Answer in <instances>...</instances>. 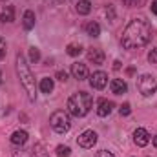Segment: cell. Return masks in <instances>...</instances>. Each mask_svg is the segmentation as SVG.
Instances as JSON below:
<instances>
[{
	"label": "cell",
	"mask_w": 157,
	"mask_h": 157,
	"mask_svg": "<svg viewBox=\"0 0 157 157\" xmlns=\"http://www.w3.org/2000/svg\"><path fill=\"white\" fill-rule=\"evenodd\" d=\"M150 7H152V13H154V15H157V0H154V2H152V6H150Z\"/></svg>",
	"instance_id": "29"
},
{
	"label": "cell",
	"mask_w": 157,
	"mask_h": 157,
	"mask_svg": "<svg viewBox=\"0 0 157 157\" xmlns=\"http://www.w3.org/2000/svg\"><path fill=\"white\" fill-rule=\"evenodd\" d=\"M128 7H139V6H143L144 4V0H122Z\"/></svg>",
	"instance_id": "23"
},
{
	"label": "cell",
	"mask_w": 157,
	"mask_h": 157,
	"mask_svg": "<svg viewBox=\"0 0 157 157\" xmlns=\"http://www.w3.org/2000/svg\"><path fill=\"white\" fill-rule=\"evenodd\" d=\"M150 39H152V26L148 24V20L139 17V18H132L130 24L124 28L121 42L126 49H135L146 46Z\"/></svg>",
	"instance_id": "1"
},
{
	"label": "cell",
	"mask_w": 157,
	"mask_h": 157,
	"mask_svg": "<svg viewBox=\"0 0 157 157\" xmlns=\"http://www.w3.org/2000/svg\"><path fill=\"white\" fill-rule=\"evenodd\" d=\"M154 146H155V148H157V135H155V137H154Z\"/></svg>",
	"instance_id": "32"
},
{
	"label": "cell",
	"mask_w": 157,
	"mask_h": 157,
	"mask_svg": "<svg viewBox=\"0 0 157 157\" xmlns=\"http://www.w3.org/2000/svg\"><path fill=\"white\" fill-rule=\"evenodd\" d=\"M0 20L2 22H13L15 20V7L13 6H6L0 13Z\"/></svg>",
	"instance_id": "15"
},
{
	"label": "cell",
	"mask_w": 157,
	"mask_h": 157,
	"mask_svg": "<svg viewBox=\"0 0 157 157\" xmlns=\"http://www.w3.org/2000/svg\"><path fill=\"white\" fill-rule=\"evenodd\" d=\"M71 75L77 78V80H84V78H88V68H86V64L73 62V64H71Z\"/></svg>",
	"instance_id": "11"
},
{
	"label": "cell",
	"mask_w": 157,
	"mask_h": 157,
	"mask_svg": "<svg viewBox=\"0 0 157 157\" xmlns=\"http://www.w3.org/2000/svg\"><path fill=\"white\" fill-rule=\"evenodd\" d=\"M48 2H53V4H64V2H70V0H48Z\"/></svg>",
	"instance_id": "30"
},
{
	"label": "cell",
	"mask_w": 157,
	"mask_h": 157,
	"mask_svg": "<svg viewBox=\"0 0 157 157\" xmlns=\"http://www.w3.org/2000/svg\"><path fill=\"white\" fill-rule=\"evenodd\" d=\"M75 11L78 15H88L91 11V2L90 0H78L77 6H75Z\"/></svg>",
	"instance_id": "16"
},
{
	"label": "cell",
	"mask_w": 157,
	"mask_h": 157,
	"mask_svg": "<svg viewBox=\"0 0 157 157\" xmlns=\"http://www.w3.org/2000/svg\"><path fill=\"white\" fill-rule=\"evenodd\" d=\"M95 157H115L112 152H108V150H99L97 154H95Z\"/></svg>",
	"instance_id": "27"
},
{
	"label": "cell",
	"mask_w": 157,
	"mask_h": 157,
	"mask_svg": "<svg viewBox=\"0 0 157 157\" xmlns=\"http://www.w3.org/2000/svg\"><path fill=\"white\" fill-rule=\"evenodd\" d=\"M0 82H2V73H0Z\"/></svg>",
	"instance_id": "33"
},
{
	"label": "cell",
	"mask_w": 157,
	"mask_h": 157,
	"mask_svg": "<svg viewBox=\"0 0 157 157\" xmlns=\"http://www.w3.org/2000/svg\"><path fill=\"white\" fill-rule=\"evenodd\" d=\"M33 152H35V157H48V154H46V150H44L42 144H35Z\"/></svg>",
	"instance_id": "22"
},
{
	"label": "cell",
	"mask_w": 157,
	"mask_h": 157,
	"mask_svg": "<svg viewBox=\"0 0 157 157\" xmlns=\"http://www.w3.org/2000/svg\"><path fill=\"white\" fill-rule=\"evenodd\" d=\"M70 154H71L70 146H64V144H59L57 146V155L59 157H70Z\"/></svg>",
	"instance_id": "20"
},
{
	"label": "cell",
	"mask_w": 157,
	"mask_h": 157,
	"mask_svg": "<svg viewBox=\"0 0 157 157\" xmlns=\"http://www.w3.org/2000/svg\"><path fill=\"white\" fill-rule=\"evenodd\" d=\"M91 104H93V99H91L90 93L77 91L68 99V113H71L75 117H84V115L90 113Z\"/></svg>",
	"instance_id": "3"
},
{
	"label": "cell",
	"mask_w": 157,
	"mask_h": 157,
	"mask_svg": "<svg viewBox=\"0 0 157 157\" xmlns=\"http://www.w3.org/2000/svg\"><path fill=\"white\" fill-rule=\"evenodd\" d=\"M148 60H150V64H157V49H152L148 53Z\"/></svg>",
	"instance_id": "25"
},
{
	"label": "cell",
	"mask_w": 157,
	"mask_h": 157,
	"mask_svg": "<svg viewBox=\"0 0 157 157\" xmlns=\"http://www.w3.org/2000/svg\"><path fill=\"white\" fill-rule=\"evenodd\" d=\"M95 143H97V133H95L93 130H86V132H82V133L77 137V144L80 146V148H84V150L93 148Z\"/></svg>",
	"instance_id": "6"
},
{
	"label": "cell",
	"mask_w": 157,
	"mask_h": 157,
	"mask_svg": "<svg viewBox=\"0 0 157 157\" xmlns=\"http://www.w3.org/2000/svg\"><path fill=\"white\" fill-rule=\"evenodd\" d=\"M40 91L49 95V93L53 91V78H49V77L42 78V80H40Z\"/></svg>",
	"instance_id": "18"
},
{
	"label": "cell",
	"mask_w": 157,
	"mask_h": 157,
	"mask_svg": "<svg viewBox=\"0 0 157 157\" xmlns=\"http://www.w3.org/2000/svg\"><path fill=\"white\" fill-rule=\"evenodd\" d=\"M133 141H135L137 146H146V144L150 143V133H148L144 128H137V130L133 132Z\"/></svg>",
	"instance_id": "10"
},
{
	"label": "cell",
	"mask_w": 157,
	"mask_h": 157,
	"mask_svg": "<svg viewBox=\"0 0 157 157\" xmlns=\"http://www.w3.org/2000/svg\"><path fill=\"white\" fill-rule=\"evenodd\" d=\"M137 88H139L141 95L150 97V95H154L157 91V82L152 75H143V77H139V80H137Z\"/></svg>",
	"instance_id": "5"
},
{
	"label": "cell",
	"mask_w": 157,
	"mask_h": 157,
	"mask_svg": "<svg viewBox=\"0 0 157 157\" xmlns=\"http://www.w3.org/2000/svg\"><path fill=\"white\" fill-rule=\"evenodd\" d=\"M119 112H121V115H122V117L130 115V112H132V110H130V104H128V102H124V104L121 106V110H119Z\"/></svg>",
	"instance_id": "24"
},
{
	"label": "cell",
	"mask_w": 157,
	"mask_h": 157,
	"mask_svg": "<svg viewBox=\"0 0 157 157\" xmlns=\"http://www.w3.org/2000/svg\"><path fill=\"white\" fill-rule=\"evenodd\" d=\"M26 141H28V132H24V130H17V132L11 133V143H13L15 146H24Z\"/></svg>",
	"instance_id": "13"
},
{
	"label": "cell",
	"mask_w": 157,
	"mask_h": 157,
	"mask_svg": "<svg viewBox=\"0 0 157 157\" xmlns=\"http://www.w3.org/2000/svg\"><path fill=\"white\" fill-rule=\"evenodd\" d=\"M29 59H31V62H39L40 60V51L37 48H29Z\"/></svg>",
	"instance_id": "21"
},
{
	"label": "cell",
	"mask_w": 157,
	"mask_h": 157,
	"mask_svg": "<svg viewBox=\"0 0 157 157\" xmlns=\"http://www.w3.org/2000/svg\"><path fill=\"white\" fill-rule=\"evenodd\" d=\"M57 78L62 80V82H66V80H68V73H66V71H57Z\"/></svg>",
	"instance_id": "28"
},
{
	"label": "cell",
	"mask_w": 157,
	"mask_h": 157,
	"mask_svg": "<svg viewBox=\"0 0 157 157\" xmlns=\"http://www.w3.org/2000/svg\"><path fill=\"white\" fill-rule=\"evenodd\" d=\"M113 68H115V70H119V68H121V62H119V60H115V62H113Z\"/></svg>",
	"instance_id": "31"
},
{
	"label": "cell",
	"mask_w": 157,
	"mask_h": 157,
	"mask_svg": "<svg viewBox=\"0 0 157 157\" xmlns=\"http://www.w3.org/2000/svg\"><path fill=\"white\" fill-rule=\"evenodd\" d=\"M84 29H86V35H90V37H93V39L101 35V26H99L97 22H88Z\"/></svg>",
	"instance_id": "17"
},
{
	"label": "cell",
	"mask_w": 157,
	"mask_h": 157,
	"mask_svg": "<svg viewBox=\"0 0 157 157\" xmlns=\"http://www.w3.org/2000/svg\"><path fill=\"white\" fill-rule=\"evenodd\" d=\"M86 57H88V60L93 62V64H102L104 59H106V55H104V51H102L101 48H90L88 53H86Z\"/></svg>",
	"instance_id": "9"
},
{
	"label": "cell",
	"mask_w": 157,
	"mask_h": 157,
	"mask_svg": "<svg viewBox=\"0 0 157 157\" xmlns=\"http://www.w3.org/2000/svg\"><path fill=\"white\" fill-rule=\"evenodd\" d=\"M22 26H24L26 31H29V29L35 28V13H33V11L28 9V11L24 13V17H22Z\"/></svg>",
	"instance_id": "14"
},
{
	"label": "cell",
	"mask_w": 157,
	"mask_h": 157,
	"mask_svg": "<svg viewBox=\"0 0 157 157\" xmlns=\"http://www.w3.org/2000/svg\"><path fill=\"white\" fill-rule=\"evenodd\" d=\"M49 124H51V128H53L57 133H66V132L71 128L70 113L64 112V110H57V112H53L51 117H49Z\"/></svg>",
	"instance_id": "4"
},
{
	"label": "cell",
	"mask_w": 157,
	"mask_h": 157,
	"mask_svg": "<svg viewBox=\"0 0 157 157\" xmlns=\"http://www.w3.org/2000/svg\"><path fill=\"white\" fill-rule=\"evenodd\" d=\"M17 73H18L20 84L24 86L29 101L35 102V99H37V84H35V77H33V73H31V70H29V66H28L22 53L17 55Z\"/></svg>",
	"instance_id": "2"
},
{
	"label": "cell",
	"mask_w": 157,
	"mask_h": 157,
	"mask_svg": "<svg viewBox=\"0 0 157 157\" xmlns=\"http://www.w3.org/2000/svg\"><path fill=\"white\" fill-rule=\"evenodd\" d=\"M110 88H112V93H115V95H122V93L128 91V84L122 78H113L110 82Z\"/></svg>",
	"instance_id": "12"
},
{
	"label": "cell",
	"mask_w": 157,
	"mask_h": 157,
	"mask_svg": "<svg viewBox=\"0 0 157 157\" xmlns=\"http://www.w3.org/2000/svg\"><path fill=\"white\" fill-rule=\"evenodd\" d=\"M90 84H91L93 90H104L106 84H108V75L104 71H95L90 77Z\"/></svg>",
	"instance_id": "7"
},
{
	"label": "cell",
	"mask_w": 157,
	"mask_h": 157,
	"mask_svg": "<svg viewBox=\"0 0 157 157\" xmlns=\"http://www.w3.org/2000/svg\"><path fill=\"white\" fill-rule=\"evenodd\" d=\"M6 57V40L0 37V60Z\"/></svg>",
	"instance_id": "26"
},
{
	"label": "cell",
	"mask_w": 157,
	"mask_h": 157,
	"mask_svg": "<svg viewBox=\"0 0 157 157\" xmlns=\"http://www.w3.org/2000/svg\"><path fill=\"white\" fill-rule=\"evenodd\" d=\"M66 53H68L70 57H78V55L82 53V46H80V44H68Z\"/></svg>",
	"instance_id": "19"
},
{
	"label": "cell",
	"mask_w": 157,
	"mask_h": 157,
	"mask_svg": "<svg viewBox=\"0 0 157 157\" xmlns=\"http://www.w3.org/2000/svg\"><path fill=\"white\" fill-rule=\"evenodd\" d=\"M113 102L108 101V99H99L97 101V115L99 117H108L112 112H113Z\"/></svg>",
	"instance_id": "8"
}]
</instances>
